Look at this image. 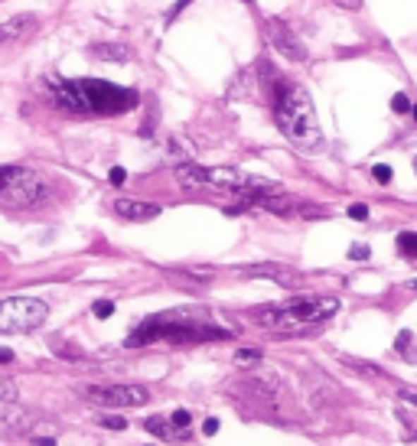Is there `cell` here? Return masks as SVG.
I'll return each mask as SVG.
<instances>
[{
    "instance_id": "cell-17",
    "label": "cell",
    "mask_w": 417,
    "mask_h": 446,
    "mask_svg": "<svg viewBox=\"0 0 417 446\" xmlns=\"http://www.w3.org/2000/svg\"><path fill=\"white\" fill-rule=\"evenodd\" d=\"M111 313H114V303H111V300H98V303H95V316H98V320H108Z\"/></svg>"
},
{
    "instance_id": "cell-8",
    "label": "cell",
    "mask_w": 417,
    "mask_h": 446,
    "mask_svg": "<svg viewBox=\"0 0 417 446\" xmlns=\"http://www.w3.org/2000/svg\"><path fill=\"white\" fill-rule=\"evenodd\" d=\"M241 274H245V277H267V280L284 284V287L297 284V274H294L290 267H284V264H245Z\"/></svg>"
},
{
    "instance_id": "cell-11",
    "label": "cell",
    "mask_w": 417,
    "mask_h": 446,
    "mask_svg": "<svg viewBox=\"0 0 417 446\" xmlns=\"http://www.w3.org/2000/svg\"><path fill=\"white\" fill-rule=\"evenodd\" d=\"M33 13H20V17H10V20H4V26H0V40L4 42H13L23 30H30L33 26Z\"/></svg>"
},
{
    "instance_id": "cell-9",
    "label": "cell",
    "mask_w": 417,
    "mask_h": 446,
    "mask_svg": "<svg viewBox=\"0 0 417 446\" xmlns=\"http://www.w3.org/2000/svg\"><path fill=\"white\" fill-rule=\"evenodd\" d=\"M114 212L128 222H150L160 215V205L140 203V199H114Z\"/></svg>"
},
{
    "instance_id": "cell-16",
    "label": "cell",
    "mask_w": 417,
    "mask_h": 446,
    "mask_svg": "<svg viewBox=\"0 0 417 446\" xmlns=\"http://www.w3.org/2000/svg\"><path fill=\"white\" fill-rule=\"evenodd\" d=\"M235 362L238 365H255V362H261V352H258V349H241V352H235Z\"/></svg>"
},
{
    "instance_id": "cell-23",
    "label": "cell",
    "mask_w": 417,
    "mask_h": 446,
    "mask_svg": "<svg viewBox=\"0 0 417 446\" xmlns=\"http://www.w3.org/2000/svg\"><path fill=\"white\" fill-rule=\"evenodd\" d=\"M104 427L108 430H124L128 423H124V417H104Z\"/></svg>"
},
{
    "instance_id": "cell-18",
    "label": "cell",
    "mask_w": 417,
    "mask_h": 446,
    "mask_svg": "<svg viewBox=\"0 0 417 446\" xmlns=\"http://www.w3.org/2000/svg\"><path fill=\"white\" fill-rule=\"evenodd\" d=\"M392 108L398 111V114H408V111H414V108H411V102H408V95H394V98H392Z\"/></svg>"
},
{
    "instance_id": "cell-21",
    "label": "cell",
    "mask_w": 417,
    "mask_h": 446,
    "mask_svg": "<svg viewBox=\"0 0 417 446\" xmlns=\"http://www.w3.org/2000/svg\"><path fill=\"white\" fill-rule=\"evenodd\" d=\"M173 423H176L179 430H186L189 427V421H193V417H189V411H173V417H170Z\"/></svg>"
},
{
    "instance_id": "cell-19",
    "label": "cell",
    "mask_w": 417,
    "mask_h": 446,
    "mask_svg": "<svg viewBox=\"0 0 417 446\" xmlns=\"http://www.w3.org/2000/svg\"><path fill=\"white\" fill-rule=\"evenodd\" d=\"M368 254H372V251H368V244H352V248H349L352 261H368Z\"/></svg>"
},
{
    "instance_id": "cell-7",
    "label": "cell",
    "mask_w": 417,
    "mask_h": 446,
    "mask_svg": "<svg viewBox=\"0 0 417 446\" xmlns=\"http://www.w3.org/2000/svg\"><path fill=\"white\" fill-rule=\"evenodd\" d=\"M267 40H271L274 46H277V49L287 56V59H294V62H303V59H307V49L300 46V40L290 33V30L281 23V20H274V17L267 20Z\"/></svg>"
},
{
    "instance_id": "cell-30",
    "label": "cell",
    "mask_w": 417,
    "mask_h": 446,
    "mask_svg": "<svg viewBox=\"0 0 417 446\" xmlns=\"http://www.w3.org/2000/svg\"><path fill=\"white\" fill-rule=\"evenodd\" d=\"M411 290H417V280H411Z\"/></svg>"
},
{
    "instance_id": "cell-15",
    "label": "cell",
    "mask_w": 417,
    "mask_h": 446,
    "mask_svg": "<svg viewBox=\"0 0 417 446\" xmlns=\"http://www.w3.org/2000/svg\"><path fill=\"white\" fill-rule=\"evenodd\" d=\"M398 248L404 254H408V258H417V235H411V231H404V235L398 238Z\"/></svg>"
},
{
    "instance_id": "cell-6",
    "label": "cell",
    "mask_w": 417,
    "mask_h": 446,
    "mask_svg": "<svg viewBox=\"0 0 417 446\" xmlns=\"http://www.w3.org/2000/svg\"><path fill=\"white\" fill-rule=\"evenodd\" d=\"M85 397L92 404L102 407H140L150 401V391L140 385H102V387H88Z\"/></svg>"
},
{
    "instance_id": "cell-26",
    "label": "cell",
    "mask_w": 417,
    "mask_h": 446,
    "mask_svg": "<svg viewBox=\"0 0 417 446\" xmlns=\"http://www.w3.org/2000/svg\"><path fill=\"white\" fill-rule=\"evenodd\" d=\"M124 179H128V173H124L121 167H114V169H111V183H114V186H121Z\"/></svg>"
},
{
    "instance_id": "cell-13",
    "label": "cell",
    "mask_w": 417,
    "mask_h": 446,
    "mask_svg": "<svg viewBox=\"0 0 417 446\" xmlns=\"http://www.w3.org/2000/svg\"><path fill=\"white\" fill-rule=\"evenodd\" d=\"M342 362L349 365V368H356L358 375H372V378H385V371L378 368V365H372V362H358V358H352V355H342Z\"/></svg>"
},
{
    "instance_id": "cell-29",
    "label": "cell",
    "mask_w": 417,
    "mask_h": 446,
    "mask_svg": "<svg viewBox=\"0 0 417 446\" xmlns=\"http://www.w3.org/2000/svg\"><path fill=\"white\" fill-rule=\"evenodd\" d=\"M401 401H411V404H417V391H401Z\"/></svg>"
},
{
    "instance_id": "cell-2",
    "label": "cell",
    "mask_w": 417,
    "mask_h": 446,
    "mask_svg": "<svg viewBox=\"0 0 417 446\" xmlns=\"http://www.w3.org/2000/svg\"><path fill=\"white\" fill-rule=\"evenodd\" d=\"M52 104L66 108L72 114H118L137 104V95L131 88L111 82H95V78H82V82H62V78H49Z\"/></svg>"
},
{
    "instance_id": "cell-32",
    "label": "cell",
    "mask_w": 417,
    "mask_h": 446,
    "mask_svg": "<svg viewBox=\"0 0 417 446\" xmlns=\"http://www.w3.org/2000/svg\"><path fill=\"white\" fill-rule=\"evenodd\" d=\"M411 114H414V118H417V108H414V111H411Z\"/></svg>"
},
{
    "instance_id": "cell-20",
    "label": "cell",
    "mask_w": 417,
    "mask_h": 446,
    "mask_svg": "<svg viewBox=\"0 0 417 446\" xmlns=\"http://www.w3.org/2000/svg\"><path fill=\"white\" fill-rule=\"evenodd\" d=\"M372 176L378 179V183H392V167H385V163H378V167L372 169Z\"/></svg>"
},
{
    "instance_id": "cell-25",
    "label": "cell",
    "mask_w": 417,
    "mask_h": 446,
    "mask_svg": "<svg viewBox=\"0 0 417 446\" xmlns=\"http://www.w3.org/2000/svg\"><path fill=\"white\" fill-rule=\"evenodd\" d=\"M408 345H411V332H408V329H404V332H401V336H398V342H394V349H398V352H404Z\"/></svg>"
},
{
    "instance_id": "cell-24",
    "label": "cell",
    "mask_w": 417,
    "mask_h": 446,
    "mask_svg": "<svg viewBox=\"0 0 417 446\" xmlns=\"http://www.w3.org/2000/svg\"><path fill=\"white\" fill-rule=\"evenodd\" d=\"M203 430H205V437H212V433H219V417H209V421L203 423Z\"/></svg>"
},
{
    "instance_id": "cell-27",
    "label": "cell",
    "mask_w": 417,
    "mask_h": 446,
    "mask_svg": "<svg viewBox=\"0 0 417 446\" xmlns=\"http://www.w3.org/2000/svg\"><path fill=\"white\" fill-rule=\"evenodd\" d=\"M332 4H339V7H346V10H358V7H362V0H332Z\"/></svg>"
},
{
    "instance_id": "cell-4",
    "label": "cell",
    "mask_w": 417,
    "mask_h": 446,
    "mask_svg": "<svg viewBox=\"0 0 417 446\" xmlns=\"http://www.w3.org/2000/svg\"><path fill=\"white\" fill-rule=\"evenodd\" d=\"M49 183H46L36 169L26 167H4L0 169V203L10 212H23V209H40L49 203Z\"/></svg>"
},
{
    "instance_id": "cell-28",
    "label": "cell",
    "mask_w": 417,
    "mask_h": 446,
    "mask_svg": "<svg viewBox=\"0 0 417 446\" xmlns=\"http://www.w3.org/2000/svg\"><path fill=\"white\" fill-rule=\"evenodd\" d=\"M33 446H56V440H52V437H36Z\"/></svg>"
},
{
    "instance_id": "cell-10",
    "label": "cell",
    "mask_w": 417,
    "mask_h": 446,
    "mask_svg": "<svg viewBox=\"0 0 417 446\" xmlns=\"http://www.w3.org/2000/svg\"><path fill=\"white\" fill-rule=\"evenodd\" d=\"M144 427L150 430L154 437H160V440H183V437H186V430H179L173 421H163V417H147Z\"/></svg>"
},
{
    "instance_id": "cell-1",
    "label": "cell",
    "mask_w": 417,
    "mask_h": 446,
    "mask_svg": "<svg viewBox=\"0 0 417 446\" xmlns=\"http://www.w3.org/2000/svg\"><path fill=\"white\" fill-rule=\"evenodd\" d=\"M271 95H274V118H277V127L284 131V137L303 153L323 150V131L316 124V111L310 95L300 85L281 82V78L271 82Z\"/></svg>"
},
{
    "instance_id": "cell-31",
    "label": "cell",
    "mask_w": 417,
    "mask_h": 446,
    "mask_svg": "<svg viewBox=\"0 0 417 446\" xmlns=\"http://www.w3.org/2000/svg\"><path fill=\"white\" fill-rule=\"evenodd\" d=\"M414 173H417V157H414Z\"/></svg>"
},
{
    "instance_id": "cell-22",
    "label": "cell",
    "mask_w": 417,
    "mask_h": 446,
    "mask_svg": "<svg viewBox=\"0 0 417 446\" xmlns=\"http://www.w3.org/2000/svg\"><path fill=\"white\" fill-rule=\"evenodd\" d=\"M349 219H356V222H362V219H368V209L365 205H349Z\"/></svg>"
},
{
    "instance_id": "cell-14",
    "label": "cell",
    "mask_w": 417,
    "mask_h": 446,
    "mask_svg": "<svg viewBox=\"0 0 417 446\" xmlns=\"http://www.w3.org/2000/svg\"><path fill=\"white\" fill-rule=\"evenodd\" d=\"M0 404H4V411L17 404V385H13L10 378L0 381Z\"/></svg>"
},
{
    "instance_id": "cell-12",
    "label": "cell",
    "mask_w": 417,
    "mask_h": 446,
    "mask_svg": "<svg viewBox=\"0 0 417 446\" xmlns=\"http://www.w3.org/2000/svg\"><path fill=\"white\" fill-rule=\"evenodd\" d=\"M92 56L95 59H104V62H128L131 59L128 46H118V42H98V46H92Z\"/></svg>"
},
{
    "instance_id": "cell-5",
    "label": "cell",
    "mask_w": 417,
    "mask_h": 446,
    "mask_svg": "<svg viewBox=\"0 0 417 446\" xmlns=\"http://www.w3.org/2000/svg\"><path fill=\"white\" fill-rule=\"evenodd\" d=\"M49 316V306L33 296H7L0 306V332H33Z\"/></svg>"
},
{
    "instance_id": "cell-3",
    "label": "cell",
    "mask_w": 417,
    "mask_h": 446,
    "mask_svg": "<svg viewBox=\"0 0 417 446\" xmlns=\"http://www.w3.org/2000/svg\"><path fill=\"white\" fill-rule=\"evenodd\" d=\"M339 310V300L332 296H320V300H290V303L271 306V310H258V323L271 329H284L290 336H300L307 329L320 326L323 320H330L332 313Z\"/></svg>"
}]
</instances>
